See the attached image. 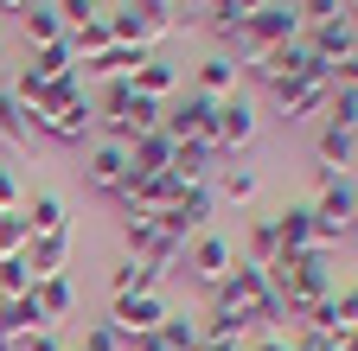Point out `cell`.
<instances>
[{
	"mask_svg": "<svg viewBox=\"0 0 358 351\" xmlns=\"http://www.w3.org/2000/svg\"><path fill=\"white\" fill-rule=\"evenodd\" d=\"M26 70H32L38 83H58V77H71V70H77V58H71V45H64V38H58V45H38Z\"/></svg>",
	"mask_w": 358,
	"mask_h": 351,
	"instance_id": "obj_29",
	"label": "cell"
},
{
	"mask_svg": "<svg viewBox=\"0 0 358 351\" xmlns=\"http://www.w3.org/2000/svg\"><path fill=\"white\" fill-rule=\"evenodd\" d=\"M327 121H333V128H352V121H358V90H339V83H333V103H327Z\"/></svg>",
	"mask_w": 358,
	"mask_h": 351,
	"instance_id": "obj_39",
	"label": "cell"
},
{
	"mask_svg": "<svg viewBox=\"0 0 358 351\" xmlns=\"http://www.w3.org/2000/svg\"><path fill=\"white\" fill-rule=\"evenodd\" d=\"M109 26H115V45L148 52V45H160V38L173 32V0H122V7L109 13Z\"/></svg>",
	"mask_w": 358,
	"mask_h": 351,
	"instance_id": "obj_2",
	"label": "cell"
},
{
	"mask_svg": "<svg viewBox=\"0 0 358 351\" xmlns=\"http://www.w3.org/2000/svg\"><path fill=\"white\" fill-rule=\"evenodd\" d=\"M13 351H64V345H58V332H52V326H45V332H26Z\"/></svg>",
	"mask_w": 358,
	"mask_h": 351,
	"instance_id": "obj_41",
	"label": "cell"
},
{
	"mask_svg": "<svg viewBox=\"0 0 358 351\" xmlns=\"http://www.w3.org/2000/svg\"><path fill=\"white\" fill-rule=\"evenodd\" d=\"M313 224H320V249L339 243L358 224V192H352V179H327L320 186V198H313Z\"/></svg>",
	"mask_w": 358,
	"mask_h": 351,
	"instance_id": "obj_7",
	"label": "cell"
},
{
	"mask_svg": "<svg viewBox=\"0 0 358 351\" xmlns=\"http://www.w3.org/2000/svg\"><path fill=\"white\" fill-rule=\"evenodd\" d=\"M268 0H211V32L217 38H237V26L250 20V13H262Z\"/></svg>",
	"mask_w": 358,
	"mask_h": 351,
	"instance_id": "obj_30",
	"label": "cell"
},
{
	"mask_svg": "<svg viewBox=\"0 0 358 351\" xmlns=\"http://www.w3.org/2000/svg\"><path fill=\"white\" fill-rule=\"evenodd\" d=\"M275 237H282V255H307V249H320V224H313V204H282L275 217Z\"/></svg>",
	"mask_w": 358,
	"mask_h": 351,
	"instance_id": "obj_12",
	"label": "cell"
},
{
	"mask_svg": "<svg viewBox=\"0 0 358 351\" xmlns=\"http://www.w3.org/2000/svg\"><path fill=\"white\" fill-rule=\"evenodd\" d=\"M128 103H134V83H128V77H109V90H103V115H96V121H109V128H122V115H128Z\"/></svg>",
	"mask_w": 358,
	"mask_h": 351,
	"instance_id": "obj_35",
	"label": "cell"
},
{
	"mask_svg": "<svg viewBox=\"0 0 358 351\" xmlns=\"http://www.w3.org/2000/svg\"><path fill=\"white\" fill-rule=\"evenodd\" d=\"M0 141H7L13 154L32 147V121H26V109L13 103V90H0Z\"/></svg>",
	"mask_w": 358,
	"mask_h": 351,
	"instance_id": "obj_27",
	"label": "cell"
},
{
	"mask_svg": "<svg viewBox=\"0 0 358 351\" xmlns=\"http://www.w3.org/2000/svg\"><path fill=\"white\" fill-rule=\"evenodd\" d=\"M20 217H26V237H58V230H71V217H64V198H58V192H32Z\"/></svg>",
	"mask_w": 358,
	"mask_h": 351,
	"instance_id": "obj_18",
	"label": "cell"
},
{
	"mask_svg": "<svg viewBox=\"0 0 358 351\" xmlns=\"http://www.w3.org/2000/svg\"><path fill=\"white\" fill-rule=\"evenodd\" d=\"M0 351H13V338H0Z\"/></svg>",
	"mask_w": 358,
	"mask_h": 351,
	"instance_id": "obj_49",
	"label": "cell"
},
{
	"mask_svg": "<svg viewBox=\"0 0 358 351\" xmlns=\"http://www.w3.org/2000/svg\"><path fill=\"white\" fill-rule=\"evenodd\" d=\"M250 332H256V320H243V313H224V306H211V313H205V338L250 345Z\"/></svg>",
	"mask_w": 358,
	"mask_h": 351,
	"instance_id": "obj_33",
	"label": "cell"
},
{
	"mask_svg": "<svg viewBox=\"0 0 358 351\" xmlns=\"http://www.w3.org/2000/svg\"><path fill=\"white\" fill-rule=\"evenodd\" d=\"M294 13H301V26H327L345 13V0H294Z\"/></svg>",
	"mask_w": 358,
	"mask_h": 351,
	"instance_id": "obj_37",
	"label": "cell"
},
{
	"mask_svg": "<svg viewBox=\"0 0 358 351\" xmlns=\"http://www.w3.org/2000/svg\"><path fill=\"white\" fill-rule=\"evenodd\" d=\"M352 230H358V224H352Z\"/></svg>",
	"mask_w": 358,
	"mask_h": 351,
	"instance_id": "obj_51",
	"label": "cell"
},
{
	"mask_svg": "<svg viewBox=\"0 0 358 351\" xmlns=\"http://www.w3.org/2000/svg\"><path fill=\"white\" fill-rule=\"evenodd\" d=\"M211 198H231V204H250L256 198V172L237 160V166H217V192Z\"/></svg>",
	"mask_w": 358,
	"mask_h": 351,
	"instance_id": "obj_32",
	"label": "cell"
},
{
	"mask_svg": "<svg viewBox=\"0 0 358 351\" xmlns=\"http://www.w3.org/2000/svg\"><path fill=\"white\" fill-rule=\"evenodd\" d=\"M128 160H134V172H166V166H173V141L154 128V135L128 141Z\"/></svg>",
	"mask_w": 358,
	"mask_h": 351,
	"instance_id": "obj_24",
	"label": "cell"
},
{
	"mask_svg": "<svg viewBox=\"0 0 358 351\" xmlns=\"http://www.w3.org/2000/svg\"><path fill=\"white\" fill-rule=\"evenodd\" d=\"M186 269H192V281H199V287H217L224 275L237 269V249L224 243L217 230H205V237H192V243H186Z\"/></svg>",
	"mask_w": 358,
	"mask_h": 351,
	"instance_id": "obj_9",
	"label": "cell"
},
{
	"mask_svg": "<svg viewBox=\"0 0 358 351\" xmlns=\"http://www.w3.org/2000/svg\"><path fill=\"white\" fill-rule=\"evenodd\" d=\"M211 204H217V198H211V186H186V192H179V198L160 211V230H166L179 249H186L192 237H205V230H211Z\"/></svg>",
	"mask_w": 358,
	"mask_h": 351,
	"instance_id": "obj_5",
	"label": "cell"
},
{
	"mask_svg": "<svg viewBox=\"0 0 358 351\" xmlns=\"http://www.w3.org/2000/svg\"><path fill=\"white\" fill-rule=\"evenodd\" d=\"M26 269H32V281H45V275H64V262H71V230H58V237H26Z\"/></svg>",
	"mask_w": 358,
	"mask_h": 351,
	"instance_id": "obj_16",
	"label": "cell"
},
{
	"mask_svg": "<svg viewBox=\"0 0 358 351\" xmlns=\"http://www.w3.org/2000/svg\"><path fill=\"white\" fill-rule=\"evenodd\" d=\"M122 243H128L134 262H148V269H160V275L173 269L179 255H186V249L160 230V217H148V211H128V217H122Z\"/></svg>",
	"mask_w": 358,
	"mask_h": 351,
	"instance_id": "obj_3",
	"label": "cell"
},
{
	"mask_svg": "<svg viewBox=\"0 0 358 351\" xmlns=\"http://www.w3.org/2000/svg\"><path fill=\"white\" fill-rule=\"evenodd\" d=\"M243 243H250V255H243L250 269H275V262H282V237H275V224H268V217H256Z\"/></svg>",
	"mask_w": 358,
	"mask_h": 351,
	"instance_id": "obj_26",
	"label": "cell"
},
{
	"mask_svg": "<svg viewBox=\"0 0 358 351\" xmlns=\"http://www.w3.org/2000/svg\"><path fill=\"white\" fill-rule=\"evenodd\" d=\"M192 96H205V103H224V96H237V58H205L199 70H192Z\"/></svg>",
	"mask_w": 358,
	"mask_h": 351,
	"instance_id": "obj_17",
	"label": "cell"
},
{
	"mask_svg": "<svg viewBox=\"0 0 358 351\" xmlns=\"http://www.w3.org/2000/svg\"><path fill=\"white\" fill-rule=\"evenodd\" d=\"M250 70H256V77H262V83H268V90H275V96H282V90H294V83L333 77V70H327L320 58H313V52L301 45V38H294V45H275V52H268L262 64H250Z\"/></svg>",
	"mask_w": 358,
	"mask_h": 351,
	"instance_id": "obj_4",
	"label": "cell"
},
{
	"mask_svg": "<svg viewBox=\"0 0 358 351\" xmlns=\"http://www.w3.org/2000/svg\"><path fill=\"white\" fill-rule=\"evenodd\" d=\"M77 351H122V332L109 320H96V326H83V345Z\"/></svg>",
	"mask_w": 358,
	"mask_h": 351,
	"instance_id": "obj_40",
	"label": "cell"
},
{
	"mask_svg": "<svg viewBox=\"0 0 358 351\" xmlns=\"http://www.w3.org/2000/svg\"><path fill=\"white\" fill-rule=\"evenodd\" d=\"M64 45H71V58H77V64H96V58L115 45V26H109V13H90L83 26H71V32H64Z\"/></svg>",
	"mask_w": 358,
	"mask_h": 351,
	"instance_id": "obj_15",
	"label": "cell"
},
{
	"mask_svg": "<svg viewBox=\"0 0 358 351\" xmlns=\"http://www.w3.org/2000/svg\"><path fill=\"white\" fill-rule=\"evenodd\" d=\"M20 249H26V217L0 211V255H20Z\"/></svg>",
	"mask_w": 358,
	"mask_h": 351,
	"instance_id": "obj_38",
	"label": "cell"
},
{
	"mask_svg": "<svg viewBox=\"0 0 358 351\" xmlns=\"http://www.w3.org/2000/svg\"><path fill=\"white\" fill-rule=\"evenodd\" d=\"M345 13H358V0H345Z\"/></svg>",
	"mask_w": 358,
	"mask_h": 351,
	"instance_id": "obj_48",
	"label": "cell"
},
{
	"mask_svg": "<svg viewBox=\"0 0 358 351\" xmlns=\"http://www.w3.org/2000/svg\"><path fill=\"white\" fill-rule=\"evenodd\" d=\"M26 332H45V313H38V300L32 294H13V300H0V338H26Z\"/></svg>",
	"mask_w": 358,
	"mask_h": 351,
	"instance_id": "obj_20",
	"label": "cell"
},
{
	"mask_svg": "<svg viewBox=\"0 0 358 351\" xmlns=\"http://www.w3.org/2000/svg\"><path fill=\"white\" fill-rule=\"evenodd\" d=\"M128 172H134L128 141H96V147H90V160H83V179L96 186V192H122V186H128Z\"/></svg>",
	"mask_w": 358,
	"mask_h": 351,
	"instance_id": "obj_11",
	"label": "cell"
},
{
	"mask_svg": "<svg viewBox=\"0 0 358 351\" xmlns=\"http://www.w3.org/2000/svg\"><path fill=\"white\" fill-rule=\"evenodd\" d=\"M13 294H32V269H26V255H0V300H13Z\"/></svg>",
	"mask_w": 358,
	"mask_h": 351,
	"instance_id": "obj_36",
	"label": "cell"
},
{
	"mask_svg": "<svg viewBox=\"0 0 358 351\" xmlns=\"http://www.w3.org/2000/svg\"><path fill=\"white\" fill-rule=\"evenodd\" d=\"M352 141H358V121H352Z\"/></svg>",
	"mask_w": 358,
	"mask_h": 351,
	"instance_id": "obj_50",
	"label": "cell"
},
{
	"mask_svg": "<svg viewBox=\"0 0 358 351\" xmlns=\"http://www.w3.org/2000/svg\"><path fill=\"white\" fill-rule=\"evenodd\" d=\"M160 281H166L160 269H148V262H134V255H122V269L109 275V294H115V300H122V294H154Z\"/></svg>",
	"mask_w": 358,
	"mask_h": 351,
	"instance_id": "obj_23",
	"label": "cell"
},
{
	"mask_svg": "<svg viewBox=\"0 0 358 351\" xmlns=\"http://www.w3.org/2000/svg\"><path fill=\"white\" fill-rule=\"evenodd\" d=\"M128 351H166V345H160V338L148 332V338H128Z\"/></svg>",
	"mask_w": 358,
	"mask_h": 351,
	"instance_id": "obj_44",
	"label": "cell"
},
{
	"mask_svg": "<svg viewBox=\"0 0 358 351\" xmlns=\"http://www.w3.org/2000/svg\"><path fill=\"white\" fill-rule=\"evenodd\" d=\"M313 154H320V186H327V179H345V172L358 166L352 128H333V121H320V141H313Z\"/></svg>",
	"mask_w": 358,
	"mask_h": 351,
	"instance_id": "obj_13",
	"label": "cell"
},
{
	"mask_svg": "<svg viewBox=\"0 0 358 351\" xmlns=\"http://www.w3.org/2000/svg\"><path fill=\"white\" fill-rule=\"evenodd\" d=\"M0 7H32V0H0Z\"/></svg>",
	"mask_w": 358,
	"mask_h": 351,
	"instance_id": "obj_46",
	"label": "cell"
},
{
	"mask_svg": "<svg viewBox=\"0 0 358 351\" xmlns=\"http://www.w3.org/2000/svg\"><path fill=\"white\" fill-rule=\"evenodd\" d=\"M141 58H148V52H134V45H109L96 64H83V70H96V77H134V70H141Z\"/></svg>",
	"mask_w": 358,
	"mask_h": 351,
	"instance_id": "obj_34",
	"label": "cell"
},
{
	"mask_svg": "<svg viewBox=\"0 0 358 351\" xmlns=\"http://www.w3.org/2000/svg\"><path fill=\"white\" fill-rule=\"evenodd\" d=\"M173 313L166 306V294L154 287V294H122V300H109V326L122 332V345L128 338H148V332H160V320Z\"/></svg>",
	"mask_w": 358,
	"mask_h": 351,
	"instance_id": "obj_6",
	"label": "cell"
},
{
	"mask_svg": "<svg viewBox=\"0 0 358 351\" xmlns=\"http://www.w3.org/2000/svg\"><path fill=\"white\" fill-rule=\"evenodd\" d=\"M256 141V103L237 90V96H224L217 103V128H211V147L217 154H243Z\"/></svg>",
	"mask_w": 358,
	"mask_h": 351,
	"instance_id": "obj_8",
	"label": "cell"
},
{
	"mask_svg": "<svg viewBox=\"0 0 358 351\" xmlns=\"http://www.w3.org/2000/svg\"><path fill=\"white\" fill-rule=\"evenodd\" d=\"M345 179H352V192H358V166H352V172H345Z\"/></svg>",
	"mask_w": 358,
	"mask_h": 351,
	"instance_id": "obj_47",
	"label": "cell"
},
{
	"mask_svg": "<svg viewBox=\"0 0 358 351\" xmlns=\"http://www.w3.org/2000/svg\"><path fill=\"white\" fill-rule=\"evenodd\" d=\"M250 351H288V338H256Z\"/></svg>",
	"mask_w": 358,
	"mask_h": 351,
	"instance_id": "obj_45",
	"label": "cell"
},
{
	"mask_svg": "<svg viewBox=\"0 0 358 351\" xmlns=\"http://www.w3.org/2000/svg\"><path fill=\"white\" fill-rule=\"evenodd\" d=\"M90 128H96V103H90V96H77L71 109H58L52 121H45L38 135H52V141H83Z\"/></svg>",
	"mask_w": 358,
	"mask_h": 351,
	"instance_id": "obj_21",
	"label": "cell"
},
{
	"mask_svg": "<svg viewBox=\"0 0 358 351\" xmlns=\"http://www.w3.org/2000/svg\"><path fill=\"white\" fill-rule=\"evenodd\" d=\"M288 121H327V103H333V77H313V83H294V90L275 96Z\"/></svg>",
	"mask_w": 358,
	"mask_h": 351,
	"instance_id": "obj_14",
	"label": "cell"
},
{
	"mask_svg": "<svg viewBox=\"0 0 358 351\" xmlns=\"http://www.w3.org/2000/svg\"><path fill=\"white\" fill-rule=\"evenodd\" d=\"M154 338H160V345H166V351H199V345H205V326H199V320H192V313H166V320H160V332H154Z\"/></svg>",
	"mask_w": 358,
	"mask_h": 351,
	"instance_id": "obj_25",
	"label": "cell"
},
{
	"mask_svg": "<svg viewBox=\"0 0 358 351\" xmlns=\"http://www.w3.org/2000/svg\"><path fill=\"white\" fill-rule=\"evenodd\" d=\"M333 300H339V320L358 332V287H345V294H333Z\"/></svg>",
	"mask_w": 358,
	"mask_h": 351,
	"instance_id": "obj_42",
	"label": "cell"
},
{
	"mask_svg": "<svg viewBox=\"0 0 358 351\" xmlns=\"http://www.w3.org/2000/svg\"><path fill=\"white\" fill-rule=\"evenodd\" d=\"M32 300H38V313H45V326H58L71 306H77V294H71V281L64 275H45V281H32Z\"/></svg>",
	"mask_w": 358,
	"mask_h": 351,
	"instance_id": "obj_22",
	"label": "cell"
},
{
	"mask_svg": "<svg viewBox=\"0 0 358 351\" xmlns=\"http://www.w3.org/2000/svg\"><path fill=\"white\" fill-rule=\"evenodd\" d=\"M333 83H339V90H358V58H345V64L333 70Z\"/></svg>",
	"mask_w": 358,
	"mask_h": 351,
	"instance_id": "obj_43",
	"label": "cell"
},
{
	"mask_svg": "<svg viewBox=\"0 0 358 351\" xmlns=\"http://www.w3.org/2000/svg\"><path fill=\"white\" fill-rule=\"evenodd\" d=\"M58 38H64L58 7H38V0H32V7H26V45L38 52V45H58Z\"/></svg>",
	"mask_w": 358,
	"mask_h": 351,
	"instance_id": "obj_31",
	"label": "cell"
},
{
	"mask_svg": "<svg viewBox=\"0 0 358 351\" xmlns=\"http://www.w3.org/2000/svg\"><path fill=\"white\" fill-rule=\"evenodd\" d=\"M301 38V13H294V0H268L262 13H250L243 26H237V64H262L275 45H294Z\"/></svg>",
	"mask_w": 358,
	"mask_h": 351,
	"instance_id": "obj_1",
	"label": "cell"
},
{
	"mask_svg": "<svg viewBox=\"0 0 358 351\" xmlns=\"http://www.w3.org/2000/svg\"><path fill=\"white\" fill-rule=\"evenodd\" d=\"M211 160H217L211 147H173V166H166V172H173L179 186H205V179H211Z\"/></svg>",
	"mask_w": 358,
	"mask_h": 351,
	"instance_id": "obj_28",
	"label": "cell"
},
{
	"mask_svg": "<svg viewBox=\"0 0 358 351\" xmlns=\"http://www.w3.org/2000/svg\"><path fill=\"white\" fill-rule=\"evenodd\" d=\"M128 83H134V96H154V103H173V96H179V70H173L166 58H154V52L141 58V70H134Z\"/></svg>",
	"mask_w": 358,
	"mask_h": 351,
	"instance_id": "obj_19",
	"label": "cell"
},
{
	"mask_svg": "<svg viewBox=\"0 0 358 351\" xmlns=\"http://www.w3.org/2000/svg\"><path fill=\"white\" fill-rule=\"evenodd\" d=\"M301 45L320 58L327 70H339L345 58H358V32H352V20L339 13V20H327V26H307V38H301Z\"/></svg>",
	"mask_w": 358,
	"mask_h": 351,
	"instance_id": "obj_10",
	"label": "cell"
}]
</instances>
